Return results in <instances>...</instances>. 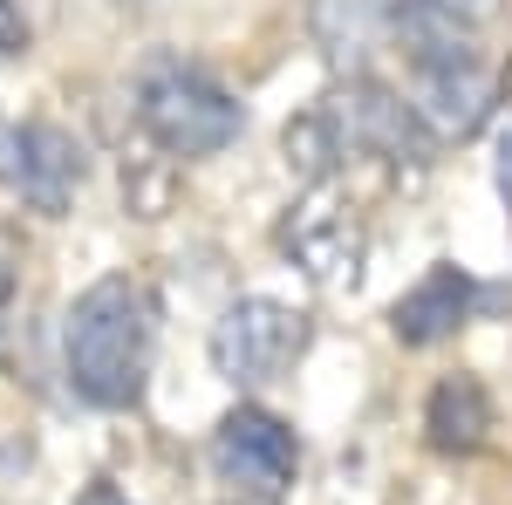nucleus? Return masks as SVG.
Returning a JSON list of instances; mask_svg holds the SVG:
<instances>
[{"label":"nucleus","mask_w":512,"mask_h":505,"mask_svg":"<svg viewBox=\"0 0 512 505\" xmlns=\"http://www.w3.org/2000/svg\"><path fill=\"white\" fill-rule=\"evenodd\" d=\"M492 110V76L478 69L472 41L458 48H437V55H417V117L437 137H472Z\"/></svg>","instance_id":"nucleus-8"},{"label":"nucleus","mask_w":512,"mask_h":505,"mask_svg":"<svg viewBox=\"0 0 512 505\" xmlns=\"http://www.w3.org/2000/svg\"><path fill=\"white\" fill-rule=\"evenodd\" d=\"M280 253L315 287H355L362 253H369V226H362V212L342 185H308L280 219Z\"/></svg>","instance_id":"nucleus-4"},{"label":"nucleus","mask_w":512,"mask_h":505,"mask_svg":"<svg viewBox=\"0 0 512 505\" xmlns=\"http://www.w3.org/2000/svg\"><path fill=\"white\" fill-rule=\"evenodd\" d=\"M76 505H130V499H123L117 485H89V492H82V499H76Z\"/></svg>","instance_id":"nucleus-13"},{"label":"nucleus","mask_w":512,"mask_h":505,"mask_svg":"<svg viewBox=\"0 0 512 505\" xmlns=\"http://www.w3.org/2000/svg\"><path fill=\"white\" fill-rule=\"evenodd\" d=\"M308 335H315V321L301 308H287L274 294H246L212 321V369L239 389L274 383L308 355Z\"/></svg>","instance_id":"nucleus-3"},{"label":"nucleus","mask_w":512,"mask_h":505,"mask_svg":"<svg viewBox=\"0 0 512 505\" xmlns=\"http://www.w3.org/2000/svg\"><path fill=\"white\" fill-rule=\"evenodd\" d=\"M151 349H158V301L144 294V280L110 273L76 294L62 355H69V383L82 403H96V410L137 403L151 376Z\"/></svg>","instance_id":"nucleus-1"},{"label":"nucleus","mask_w":512,"mask_h":505,"mask_svg":"<svg viewBox=\"0 0 512 505\" xmlns=\"http://www.w3.org/2000/svg\"><path fill=\"white\" fill-rule=\"evenodd\" d=\"M226 505H253V499H226Z\"/></svg>","instance_id":"nucleus-15"},{"label":"nucleus","mask_w":512,"mask_h":505,"mask_svg":"<svg viewBox=\"0 0 512 505\" xmlns=\"http://www.w3.org/2000/svg\"><path fill=\"white\" fill-rule=\"evenodd\" d=\"M21 48H28V21L14 0H0V55H21Z\"/></svg>","instance_id":"nucleus-12"},{"label":"nucleus","mask_w":512,"mask_h":505,"mask_svg":"<svg viewBox=\"0 0 512 505\" xmlns=\"http://www.w3.org/2000/svg\"><path fill=\"white\" fill-rule=\"evenodd\" d=\"M499 192H506V205H512V130H506V144H499Z\"/></svg>","instance_id":"nucleus-14"},{"label":"nucleus","mask_w":512,"mask_h":505,"mask_svg":"<svg viewBox=\"0 0 512 505\" xmlns=\"http://www.w3.org/2000/svg\"><path fill=\"white\" fill-rule=\"evenodd\" d=\"M328 130L349 151H369L383 164H424V151H431V130L417 117V103H403L383 82H349L328 110Z\"/></svg>","instance_id":"nucleus-7"},{"label":"nucleus","mask_w":512,"mask_h":505,"mask_svg":"<svg viewBox=\"0 0 512 505\" xmlns=\"http://www.w3.org/2000/svg\"><path fill=\"white\" fill-rule=\"evenodd\" d=\"M424 430H431L437 451H451V458H472L478 444H485V430H492V396L478 376H444L431 389V403H424Z\"/></svg>","instance_id":"nucleus-10"},{"label":"nucleus","mask_w":512,"mask_h":505,"mask_svg":"<svg viewBox=\"0 0 512 505\" xmlns=\"http://www.w3.org/2000/svg\"><path fill=\"white\" fill-rule=\"evenodd\" d=\"M212 465L226 485H239L253 505H274L287 485H294V471H301V444H294V430L280 424L274 410H260V403H239L219 417L212 430Z\"/></svg>","instance_id":"nucleus-5"},{"label":"nucleus","mask_w":512,"mask_h":505,"mask_svg":"<svg viewBox=\"0 0 512 505\" xmlns=\"http://www.w3.org/2000/svg\"><path fill=\"white\" fill-rule=\"evenodd\" d=\"M396 7H417V14H444V21H465V28H472L478 14H492L499 0H396Z\"/></svg>","instance_id":"nucleus-11"},{"label":"nucleus","mask_w":512,"mask_h":505,"mask_svg":"<svg viewBox=\"0 0 512 505\" xmlns=\"http://www.w3.org/2000/svg\"><path fill=\"white\" fill-rule=\"evenodd\" d=\"M82 144L62 123H7L0 130V178L35 212H69L82 192Z\"/></svg>","instance_id":"nucleus-6"},{"label":"nucleus","mask_w":512,"mask_h":505,"mask_svg":"<svg viewBox=\"0 0 512 505\" xmlns=\"http://www.w3.org/2000/svg\"><path fill=\"white\" fill-rule=\"evenodd\" d=\"M472 301H478L472 273L451 267V260H437V267L390 308V335L403 342V349H437V342H451V335L472 321Z\"/></svg>","instance_id":"nucleus-9"},{"label":"nucleus","mask_w":512,"mask_h":505,"mask_svg":"<svg viewBox=\"0 0 512 505\" xmlns=\"http://www.w3.org/2000/svg\"><path fill=\"white\" fill-rule=\"evenodd\" d=\"M137 123L151 130L164 157H219L246 130V110L233 103L226 82H212L192 62H158L137 82Z\"/></svg>","instance_id":"nucleus-2"}]
</instances>
